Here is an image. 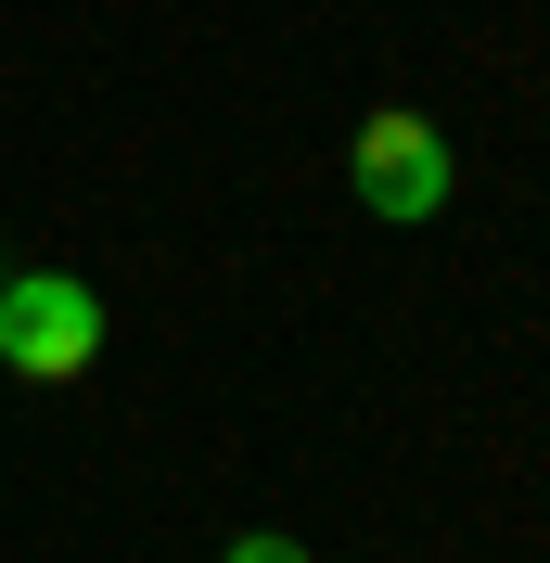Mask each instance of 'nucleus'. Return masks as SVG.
Returning <instances> with one entry per match:
<instances>
[{
	"label": "nucleus",
	"mask_w": 550,
	"mask_h": 563,
	"mask_svg": "<svg viewBox=\"0 0 550 563\" xmlns=\"http://www.w3.org/2000/svg\"><path fill=\"white\" fill-rule=\"evenodd\" d=\"M103 358V295L65 269H0V372L13 385H77Z\"/></svg>",
	"instance_id": "2"
},
{
	"label": "nucleus",
	"mask_w": 550,
	"mask_h": 563,
	"mask_svg": "<svg viewBox=\"0 0 550 563\" xmlns=\"http://www.w3.org/2000/svg\"><path fill=\"white\" fill-rule=\"evenodd\" d=\"M345 192H359L384 231H422V218H448V192H461V154H448L436 115L372 103V115H359V141H345Z\"/></svg>",
	"instance_id": "1"
},
{
	"label": "nucleus",
	"mask_w": 550,
	"mask_h": 563,
	"mask_svg": "<svg viewBox=\"0 0 550 563\" xmlns=\"http://www.w3.org/2000/svg\"><path fill=\"white\" fill-rule=\"evenodd\" d=\"M218 563H308V538H270V526H256V538H231Z\"/></svg>",
	"instance_id": "3"
}]
</instances>
